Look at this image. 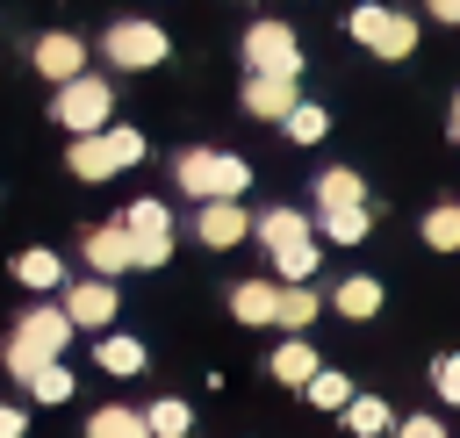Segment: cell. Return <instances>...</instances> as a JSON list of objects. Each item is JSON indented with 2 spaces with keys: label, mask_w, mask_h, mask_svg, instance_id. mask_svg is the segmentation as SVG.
<instances>
[{
  "label": "cell",
  "mask_w": 460,
  "mask_h": 438,
  "mask_svg": "<svg viewBox=\"0 0 460 438\" xmlns=\"http://www.w3.org/2000/svg\"><path fill=\"white\" fill-rule=\"evenodd\" d=\"M244 108H252L259 122H280V115L295 108V79H288V72H252V79H244Z\"/></svg>",
  "instance_id": "12"
},
{
  "label": "cell",
  "mask_w": 460,
  "mask_h": 438,
  "mask_svg": "<svg viewBox=\"0 0 460 438\" xmlns=\"http://www.w3.org/2000/svg\"><path fill=\"white\" fill-rule=\"evenodd\" d=\"M108 108H115V93H108V79H93V72H79V79H65L58 86V122L72 129V136H86V129H108Z\"/></svg>",
  "instance_id": "4"
},
{
  "label": "cell",
  "mask_w": 460,
  "mask_h": 438,
  "mask_svg": "<svg viewBox=\"0 0 460 438\" xmlns=\"http://www.w3.org/2000/svg\"><path fill=\"white\" fill-rule=\"evenodd\" d=\"M395 438H446V431H438V424H431V416H410V424H402V431H395Z\"/></svg>",
  "instance_id": "32"
},
{
  "label": "cell",
  "mask_w": 460,
  "mask_h": 438,
  "mask_svg": "<svg viewBox=\"0 0 460 438\" xmlns=\"http://www.w3.org/2000/svg\"><path fill=\"white\" fill-rule=\"evenodd\" d=\"M309 373H316V352H309L302 337H288V345L273 352V381H288V388H302Z\"/></svg>",
  "instance_id": "22"
},
{
  "label": "cell",
  "mask_w": 460,
  "mask_h": 438,
  "mask_svg": "<svg viewBox=\"0 0 460 438\" xmlns=\"http://www.w3.org/2000/svg\"><path fill=\"white\" fill-rule=\"evenodd\" d=\"M367 223H374V215H367V201H352V208H323V237H331V244H359V237H367Z\"/></svg>",
  "instance_id": "20"
},
{
  "label": "cell",
  "mask_w": 460,
  "mask_h": 438,
  "mask_svg": "<svg viewBox=\"0 0 460 438\" xmlns=\"http://www.w3.org/2000/svg\"><path fill=\"white\" fill-rule=\"evenodd\" d=\"M453 144H460V93H453Z\"/></svg>",
  "instance_id": "35"
},
{
  "label": "cell",
  "mask_w": 460,
  "mask_h": 438,
  "mask_svg": "<svg viewBox=\"0 0 460 438\" xmlns=\"http://www.w3.org/2000/svg\"><path fill=\"white\" fill-rule=\"evenodd\" d=\"M36 72H43V79H58V86H65V79H79V72H86V43H79V36H65V29H50V36L36 43Z\"/></svg>",
  "instance_id": "11"
},
{
  "label": "cell",
  "mask_w": 460,
  "mask_h": 438,
  "mask_svg": "<svg viewBox=\"0 0 460 438\" xmlns=\"http://www.w3.org/2000/svg\"><path fill=\"white\" fill-rule=\"evenodd\" d=\"M259 237H266V251H295V244H309V215L302 208H266Z\"/></svg>",
  "instance_id": "14"
},
{
  "label": "cell",
  "mask_w": 460,
  "mask_h": 438,
  "mask_svg": "<svg viewBox=\"0 0 460 438\" xmlns=\"http://www.w3.org/2000/svg\"><path fill=\"white\" fill-rule=\"evenodd\" d=\"M302 388L316 395V409H345V402H352V381H345V373H331V366H316Z\"/></svg>",
  "instance_id": "27"
},
{
  "label": "cell",
  "mask_w": 460,
  "mask_h": 438,
  "mask_svg": "<svg viewBox=\"0 0 460 438\" xmlns=\"http://www.w3.org/2000/svg\"><path fill=\"white\" fill-rule=\"evenodd\" d=\"M65 345H72V316L65 309H29L14 323V337H7V373L29 381L43 359H65Z\"/></svg>",
  "instance_id": "1"
},
{
  "label": "cell",
  "mask_w": 460,
  "mask_h": 438,
  "mask_svg": "<svg viewBox=\"0 0 460 438\" xmlns=\"http://www.w3.org/2000/svg\"><path fill=\"white\" fill-rule=\"evenodd\" d=\"M352 36H359L374 57H410V50H417V22L395 14V7H352Z\"/></svg>",
  "instance_id": "5"
},
{
  "label": "cell",
  "mask_w": 460,
  "mask_h": 438,
  "mask_svg": "<svg viewBox=\"0 0 460 438\" xmlns=\"http://www.w3.org/2000/svg\"><path fill=\"white\" fill-rule=\"evenodd\" d=\"M345 424H352L359 438H381L395 416H388V402H381V395H352V402H345Z\"/></svg>",
  "instance_id": "23"
},
{
  "label": "cell",
  "mask_w": 460,
  "mask_h": 438,
  "mask_svg": "<svg viewBox=\"0 0 460 438\" xmlns=\"http://www.w3.org/2000/svg\"><path fill=\"white\" fill-rule=\"evenodd\" d=\"M29 395H36V402H72V373H65V359H43V366L29 373Z\"/></svg>",
  "instance_id": "25"
},
{
  "label": "cell",
  "mask_w": 460,
  "mask_h": 438,
  "mask_svg": "<svg viewBox=\"0 0 460 438\" xmlns=\"http://www.w3.org/2000/svg\"><path fill=\"white\" fill-rule=\"evenodd\" d=\"M101 373H144V345L137 337H101Z\"/></svg>",
  "instance_id": "24"
},
{
  "label": "cell",
  "mask_w": 460,
  "mask_h": 438,
  "mask_svg": "<svg viewBox=\"0 0 460 438\" xmlns=\"http://www.w3.org/2000/svg\"><path fill=\"white\" fill-rule=\"evenodd\" d=\"M86 438H151V424H144V409L108 402V409H93V416H86Z\"/></svg>",
  "instance_id": "16"
},
{
  "label": "cell",
  "mask_w": 460,
  "mask_h": 438,
  "mask_svg": "<svg viewBox=\"0 0 460 438\" xmlns=\"http://www.w3.org/2000/svg\"><path fill=\"white\" fill-rule=\"evenodd\" d=\"M244 65L252 72H302V43H295V29L288 22H252L244 29Z\"/></svg>",
  "instance_id": "6"
},
{
  "label": "cell",
  "mask_w": 460,
  "mask_h": 438,
  "mask_svg": "<svg viewBox=\"0 0 460 438\" xmlns=\"http://www.w3.org/2000/svg\"><path fill=\"white\" fill-rule=\"evenodd\" d=\"M331 302H338V316H352V323H367V316L381 309V280H367V273H352V280H345V287H338Z\"/></svg>",
  "instance_id": "17"
},
{
  "label": "cell",
  "mask_w": 460,
  "mask_h": 438,
  "mask_svg": "<svg viewBox=\"0 0 460 438\" xmlns=\"http://www.w3.org/2000/svg\"><path fill=\"white\" fill-rule=\"evenodd\" d=\"M352 201H367V187H359V172H323L316 180V208H352Z\"/></svg>",
  "instance_id": "19"
},
{
  "label": "cell",
  "mask_w": 460,
  "mask_h": 438,
  "mask_svg": "<svg viewBox=\"0 0 460 438\" xmlns=\"http://www.w3.org/2000/svg\"><path fill=\"white\" fill-rule=\"evenodd\" d=\"M244 230H252V215H244L237 201H201V215H194V237H201L208 251H230V244H244Z\"/></svg>",
  "instance_id": "9"
},
{
  "label": "cell",
  "mask_w": 460,
  "mask_h": 438,
  "mask_svg": "<svg viewBox=\"0 0 460 438\" xmlns=\"http://www.w3.org/2000/svg\"><path fill=\"white\" fill-rule=\"evenodd\" d=\"M122 230L137 244V266H165L172 258V215H165V201H129L122 208Z\"/></svg>",
  "instance_id": "7"
},
{
  "label": "cell",
  "mask_w": 460,
  "mask_h": 438,
  "mask_svg": "<svg viewBox=\"0 0 460 438\" xmlns=\"http://www.w3.org/2000/svg\"><path fill=\"white\" fill-rule=\"evenodd\" d=\"M431 14H438V22H453V29H460V0H431Z\"/></svg>",
  "instance_id": "34"
},
{
  "label": "cell",
  "mask_w": 460,
  "mask_h": 438,
  "mask_svg": "<svg viewBox=\"0 0 460 438\" xmlns=\"http://www.w3.org/2000/svg\"><path fill=\"white\" fill-rule=\"evenodd\" d=\"M280 122H288V136H295V144H316V136H323V129H331V115H323V108H316V101H295V108H288V115H280Z\"/></svg>",
  "instance_id": "26"
},
{
  "label": "cell",
  "mask_w": 460,
  "mask_h": 438,
  "mask_svg": "<svg viewBox=\"0 0 460 438\" xmlns=\"http://www.w3.org/2000/svg\"><path fill=\"white\" fill-rule=\"evenodd\" d=\"M144 424H151V438H187V424H194V416H187V402H172V395H165V402H151V409H144Z\"/></svg>",
  "instance_id": "28"
},
{
  "label": "cell",
  "mask_w": 460,
  "mask_h": 438,
  "mask_svg": "<svg viewBox=\"0 0 460 438\" xmlns=\"http://www.w3.org/2000/svg\"><path fill=\"white\" fill-rule=\"evenodd\" d=\"M431 381H438V395H446V402H460V352H446Z\"/></svg>",
  "instance_id": "31"
},
{
  "label": "cell",
  "mask_w": 460,
  "mask_h": 438,
  "mask_svg": "<svg viewBox=\"0 0 460 438\" xmlns=\"http://www.w3.org/2000/svg\"><path fill=\"white\" fill-rule=\"evenodd\" d=\"M65 316H72V330H79V323H86V330L115 323V287H108V280H72V287H65Z\"/></svg>",
  "instance_id": "10"
},
{
  "label": "cell",
  "mask_w": 460,
  "mask_h": 438,
  "mask_svg": "<svg viewBox=\"0 0 460 438\" xmlns=\"http://www.w3.org/2000/svg\"><path fill=\"white\" fill-rule=\"evenodd\" d=\"M22 431H29V424H22V409H14V402H0V438H22Z\"/></svg>",
  "instance_id": "33"
},
{
  "label": "cell",
  "mask_w": 460,
  "mask_h": 438,
  "mask_svg": "<svg viewBox=\"0 0 460 438\" xmlns=\"http://www.w3.org/2000/svg\"><path fill=\"white\" fill-rule=\"evenodd\" d=\"M280 330H302V323H316V287L309 280H288L280 287V316H273Z\"/></svg>",
  "instance_id": "18"
},
{
  "label": "cell",
  "mask_w": 460,
  "mask_h": 438,
  "mask_svg": "<svg viewBox=\"0 0 460 438\" xmlns=\"http://www.w3.org/2000/svg\"><path fill=\"white\" fill-rule=\"evenodd\" d=\"M101 50H108L122 72H144V65L165 57V29H158V22H115V29L101 36Z\"/></svg>",
  "instance_id": "8"
},
{
  "label": "cell",
  "mask_w": 460,
  "mask_h": 438,
  "mask_svg": "<svg viewBox=\"0 0 460 438\" xmlns=\"http://www.w3.org/2000/svg\"><path fill=\"white\" fill-rule=\"evenodd\" d=\"M86 266H101V273H129V266H137V244H129V230H122V223H101V230H86Z\"/></svg>",
  "instance_id": "13"
},
{
  "label": "cell",
  "mask_w": 460,
  "mask_h": 438,
  "mask_svg": "<svg viewBox=\"0 0 460 438\" xmlns=\"http://www.w3.org/2000/svg\"><path fill=\"white\" fill-rule=\"evenodd\" d=\"M144 158V136L137 129H86V136H72V172L79 180H108V172H122V165H137Z\"/></svg>",
  "instance_id": "3"
},
{
  "label": "cell",
  "mask_w": 460,
  "mask_h": 438,
  "mask_svg": "<svg viewBox=\"0 0 460 438\" xmlns=\"http://www.w3.org/2000/svg\"><path fill=\"white\" fill-rule=\"evenodd\" d=\"M14 280L22 287H58L65 266H58V251H14Z\"/></svg>",
  "instance_id": "21"
},
{
  "label": "cell",
  "mask_w": 460,
  "mask_h": 438,
  "mask_svg": "<svg viewBox=\"0 0 460 438\" xmlns=\"http://www.w3.org/2000/svg\"><path fill=\"white\" fill-rule=\"evenodd\" d=\"M172 180H180V194H194V201H237V194L252 187V165L230 158V151H187V158L172 165Z\"/></svg>",
  "instance_id": "2"
},
{
  "label": "cell",
  "mask_w": 460,
  "mask_h": 438,
  "mask_svg": "<svg viewBox=\"0 0 460 438\" xmlns=\"http://www.w3.org/2000/svg\"><path fill=\"white\" fill-rule=\"evenodd\" d=\"M273 266H280V280H309L316 273V237L295 244V251H273Z\"/></svg>",
  "instance_id": "30"
},
{
  "label": "cell",
  "mask_w": 460,
  "mask_h": 438,
  "mask_svg": "<svg viewBox=\"0 0 460 438\" xmlns=\"http://www.w3.org/2000/svg\"><path fill=\"white\" fill-rule=\"evenodd\" d=\"M424 244H431V251H460V208H453V201L424 215Z\"/></svg>",
  "instance_id": "29"
},
{
  "label": "cell",
  "mask_w": 460,
  "mask_h": 438,
  "mask_svg": "<svg viewBox=\"0 0 460 438\" xmlns=\"http://www.w3.org/2000/svg\"><path fill=\"white\" fill-rule=\"evenodd\" d=\"M230 316H237V323H273V316H280V287H266V280L230 287Z\"/></svg>",
  "instance_id": "15"
}]
</instances>
